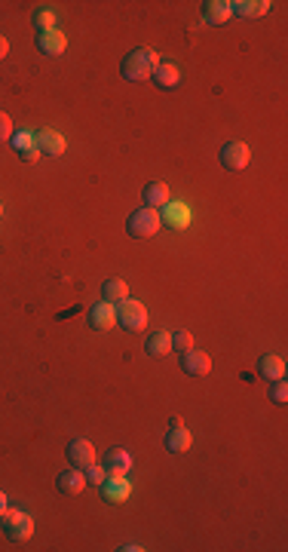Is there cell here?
<instances>
[{
  "label": "cell",
  "instance_id": "6da1fadb",
  "mask_svg": "<svg viewBox=\"0 0 288 552\" xmlns=\"http://www.w3.org/2000/svg\"><path fill=\"white\" fill-rule=\"evenodd\" d=\"M156 64H160V59H156V52L151 46H135V50L120 62V74H123V80H129V83H147Z\"/></svg>",
  "mask_w": 288,
  "mask_h": 552
},
{
  "label": "cell",
  "instance_id": "7a4b0ae2",
  "mask_svg": "<svg viewBox=\"0 0 288 552\" xmlns=\"http://www.w3.org/2000/svg\"><path fill=\"white\" fill-rule=\"evenodd\" d=\"M160 227H163V215H160V209H151V206L135 209L126 221V234L132 239H151L160 234Z\"/></svg>",
  "mask_w": 288,
  "mask_h": 552
},
{
  "label": "cell",
  "instance_id": "3957f363",
  "mask_svg": "<svg viewBox=\"0 0 288 552\" xmlns=\"http://www.w3.org/2000/svg\"><path fill=\"white\" fill-rule=\"evenodd\" d=\"M0 528L6 531V537L13 543H28L34 537V519L22 510H9V506L0 515Z\"/></svg>",
  "mask_w": 288,
  "mask_h": 552
},
{
  "label": "cell",
  "instance_id": "277c9868",
  "mask_svg": "<svg viewBox=\"0 0 288 552\" xmlns=\"http://www.w3.org/2000/svg\"><path fill=\"white\" fill-rule=\"evenodd\" d=\"M117 307V326L120 328H126V331H142L147 326V307L142 301H135V298H123L120 304H114Z\"/></svg>",
  "mask_w": 288,
  "mask_h": 552
},
{
  "label": "cell",
  "instance_id": "5b68a950",
  "mask_svg": "<svg viewBox=\"0 0 288 552\" xmlns=\"http://www.w3.org/2000/svg\"><path fill=\"white\" fill-rule=\"evenodd\" d=\"M248 163H252V147L246 142H230L221 147V166L227 172H243Z\"/></svg>",
  "mask_w": 288,
  "mask_h": 552
},
{
  "label": "cell",
  "instance_id": "8992f818",
  "mask_svg": "<svg viewBox=\"0 0 288 552\" xmlns=\"http://www.w3.org/2000/svg\"><path fill=\"white\" fill-rule=\"evenodd\" d=\"M181 372L190 374V377L209 374V372H212V359H209V353H206V350L190 347L188 353H181Z\"/></svg>",
  "mask_w": 288,
  "mask_h": 552
},
{
  "label": "cell",
  "instance_id": "52a82bcc",
  "mask_svg": "<svg viewBox=\"0 0 288 552\" xmlns=\"http://www.w3.org/2000/svg\"><path fill=\"white\" fill-rule=\"evenodd\" d=\"M193 445V436H190V430L181 423V418H172L169 423V432H166V448L172 451V454H184Z\"/></svg>",
  "mask_w": 288,
  "mask_h": 552
},
{
  "label": "cell",
  "instance_id": "ba28073f",
  "mask_svg": "<svg viewBox=\"0 0 288 552\" xmlns=\"http://www.w3.org/2000/svg\"><path fill=\"white\" fill-rule=\"evenodd\" d=\"M68 464L74 469H86L96 464V448H92L89 439H71L68 445Z\"/></svg>",
  "mask_w": 288,
  "mask_h": 552
},
{
  "label": "cell",
  "instance_id": "9c48e42d",
  "mask_svg": "<svg viewBox=\"0 0 288 552\" xmlns=\"http://www.w3.org/2000/svg\"><path fill=\"white\" fill-rule=\"evenodd\" d=\"M89 326L96 331H110L117 326V307L108 301H98L89 307Z\"/></svg>",
  "mask_w": 288,
  "mask_h": 552
},
{
  "label": "cell",
  "instance_id": "30bf717a",
  "mask_svg": "<svg viewBox=\"0 0 288 552\" xmlns=\"http://www.w3.org/2000/svg\"><path fill=\"white\" fill-rule=\"evenodd\" d=\"M34 147L40 154H50V156H62L64 154V135L59 129H40L34 135Z\"/></svg>",
  "mask_w": 288,
  "mask_h": 552
},
{
  "label": "cell",
  "instance_id": "8fae6325",
  "mask_svg": "<svg viewBox=\"0 0 288 552\" xmlns=\"http://www.w3.org/2000/svg\"><path fill=\"white\" fill-rule=\"evenodd\" d=\"M37 50L43 55H62L68 50V37H64L59 28H50V31H37Z\"/></svg>",
  "mask_w": 288,
  "mask_h": 552
},
{
  "label": "cell",
  "instance_id": "7c38bea8",
  "mask_svg": "<svg viewBox=\"0 0 288 552\" xmlns=\"http://www.w3.org/2000/svg\"><path fill=\"white\" fill-rule=\"evenodd\" d=\"M151 80H154V86L156 89H178V83H181V71H178V64H172V62H160L154 68L151 74Z\"/></svg>",
  "mask_w": 288,
  "mask_h": 552
},
{
  "label": "cell",
  "instance_id": "4fadbf2b",
  "mask_svg": "<svg viewBox=\"0 0 288 552\" xmlns=\"http://www.w3.org/2000/svg\"><path fill=\"white\" fill-rule=\"evenodd\" d=\"M129 494H132V485L126 482V476H108L105 482H101V497H105L108 503H123Z\"/></svg>",
  "mask_w": 288,
  "mask_h": 552
},
{
  "label": "cell",
  "instance_id": "5bb4252c",
  "mask_svg": "<svg viewBox=\"0 0 288 552\" xmlns=\"http://www.w3.org/2000/svg\"><path fill=\"white\" fill-rule=\"evenodd\" d=\"M101 466H105L108 476H126L129 469H132V457H129V451H123V448H110L105 460H101Z\"/></svg>",
  "mask_w": 288,
  "mask_h": 552
},
{
  "label": "cell",
  "instance_id": "9a60e30c",
  "mask_svg": "<svg viewBox=\"0 0 288 552\" xmlns=\"http://www.w3.org/2000/svg\"><path fill=\"white\" fill-rule=\"evenodd\" d=\"M202 18L209 25H224L234 18V9H230V0H206L202 4Z\"/></svg>",
  "mask_w": 288,
  "mask_h": 552
},
{
  "label": "cell",
  "instance_id": "2e32d148",
  "mask_svg": "<svg viewBox=\"0 0 288 552\" xmlns=\"http://www.w3.org/2000/svg\"><path fill=\"white\" fill-rule=\"evenodd\" d=\"M258 374H261L267 384L280 381V377H285V359L276 356V353H264L261 359H258Z\"/></svg>",
  "mask_w": 288,
  "mask_h": 552
},
{
  "label": "cell",
  "instance_id": "e0dca14e",
  "mask_svg": "<svg viewBox=\"0 0 288 552\" xmlns=\"http://www.w3.org/2000/svg\"><path fill=\"white\" fill-rule=\"evenodd\" d=\"M230 9H234V16H243V18H261L270 13L273 4L270 0H234Z\"/></svg>",
  "mask_w": 288,
  "mask_h": 552
},
{
  "label": "cell",
  "instance_id": "ac0fdd59",
  "mask_svg": "<svg viewBox=\"0 0 288 552\" xmlns=\"http://www.w3.org/2000/svg\"><path fill=\"white\" fill-rule=\"evenodd\" d=\"M59 491L62 494H68V497H77L83 488H86V476H83V469H64V473H59Z\"/></svg>",
  "mask_w": 288,
  "mask_h": 552
},
{
  "label": "cell",
  "instance_id": "d6986e66",
  "mask_svg": "<svg viewBox=\"0 0 288 552\" xmlns=\"http://www.w3.org/2000/svg\"><path fill=\"white\" fill-rule=\"evenodd\" d=\"M142 200H144V206H151V209L169 206V188H166V181H147L142 190Z\"/></svg>",
  "mask_w": 288,
  "mask_h": 552
},
{
  "label": "cell",
  "instance_id": "ffe728a7",
  "mask_svg": "<svg viewBox=\"0 0 288 552\" xmlns=\"http://www.w3.org/2000/svg\"><path fill=\"white\" fill-rule=\"evenodd\" d=\"M144 350H147V356H156V359H163V356H169L172 353V335L169 331H151L144 340Z\"/></svg>",
  "mask_w": 288,
  "mask_h": 552
},
{
  "label": "cell",
  "instance_id": "44dd1931",
  "mask_svg": "<svg viewBox=\"0 0 288 552\" xmlns=\"http://www.w3.org/2000/svg\"><path fill=\"white\" fill-rule=\"evenodd\" d=\"M123 298H129V285H126L123 280H108L105 285H101V301L120 304Z\"/></svg>",
  "mask_w": 288,
  "mask_h": 552
},
{
  "label": "cell",
  "instance_id": "7402d4cb",
  "mask_svg": "<svg viewBox=\"0 0 288 552\" xmlns=\"http://www.w3.org/2000/svg\"><path fill=\"white\" fill-rule=\"evenodd\" d=\"M193 347V335L188 328H178V331H172V353H188V350Z\"/></svg>",
  "mask_w": 288,
  "mask_h": 552
},
{
  "label": "cell",
  "instance_id": "603a6c76",
  "mask_svg": "<svg viewBox=\"0 0 288 552\" xmlns=\"http://www.w3.org/2000/svg\"><path fill=\"white\" fill-rule=\"evenodd\" d=\"M270 402L273 405H285L288 402V384H285V377H280V381H270Z\"/></svg>",
  "mask_w": 288,
  "mask_h": 552
},
{
  "label": "cell",
  "instance_id": "cb8c5ba5",
  "mask_svg": "<svg viewBox=\"0 0 288 552\" xmlns=\"http://www.w3.org/2000/svg\"><path fill=\"white\" fill-rule=\"evenodd\" d=\"M34 25L40 28V31H50V28H55V13H52L50 6H40L34 13Z\"/></svg>",
  "mask_w": 288,
  "mask_h": 552
},
{
  "label": "cell",
  "instance_id": "d4e9b609",
  "mask_svg": "<svg viewBox=\"0 0 288 552\" xmlns=\"http://www.w3.org/2000/svg\"><path fill=\"white\" fill-rule=\"evenodd\" d=\"M9 142H13V147L18 154H25V151H31V147H34V135L31 132H13Z\"/></svg>",
  "mask_w": 288,
  "mask_h": 552
},
{
  "label": "cell",
  "instance_id": "484cf974",
  "mask_svg": "<svg viewBox=\"0 0 288 552\" xmlns=\"http://www.w3.org/2000/svg\"><path fill=\"white\" fill-rule=\"evenodd\" d=\"M83 476H86V485H96V488H101V482H105V478H108L105 466H96V464L83 469Z\"/></svg>",
  "mask_w": 288,
  "mask_h": 552
},
{
  "label": "cell",
  "instance_id": "4316f807",
  "mask_svg": "<svg viewBox=\"0 0 288 552\" xmlns=\"http://www.w3.org/2000/svg\"><path fill=\"white\" fill-rule=\"evenodd\" d=\"M13 117L9 114H4V110H0V142H9V138H13Z\"/></svg>",
  "mask_w": 288,
  "mask_h": 552
},
{
  "label": "cell",
  "instance_id": "83f0119b",
  "mask_svg": "<svg viewBox=\"0 0 288 552\" xmlns=\"http://www.w3.org/2000/svg\"><path fill=\"white\" fill-rule=\"evenodd\" d=\"M18 156H22V160H25V163H37V160H40V156H43V154H40V151H37V147H31V151H25V154H18Z\"/></svg>",
  "mask_w": 288,
  "mask_h": 552
},
{
  "label": "cell",
  "instance_id": "f1b7e54d",
  "mask_svg": "<svg viewBox=\"0 0 288 552\" xmlns=\"http://www.w3.org/2000/svg\"><path fill=\"white\" fill-rule=\"evenodd\" d=\"M6 55H9V40H6L4 34H0V62H4Z\"/></svg>",
  "mask_w": 288,
  "mask_h": 552
},
{
  "label": "cell",
  "instance_id": "f546056e",
  "mask_svg": "<svg viewBox=\"0 0 288 552\" xmlns=\"http://www.w3.org/2000/svg\"><path fill=\"white\" fill-rule=\"evenodd\" d=\"M4 510H6V494L0 491V515H4Z\"/></svg>",
  "mask_w": 288,
  "mask_h": 552
},
{
  "label": "cell",
  "instance_id": "4dcf8cb0",
  "mask_svg": "<svg viewBox=\"0 0 288 552\" xmlns=\"http://www.w3.org/2000/svg\"><path fill=\"white\" fill-rule=\"evenodd\" d=\"M0 215H4V206H0Z\"/></svg>",
  "mask_w": 288,
  "mask_h": 552
}]
</instances>
